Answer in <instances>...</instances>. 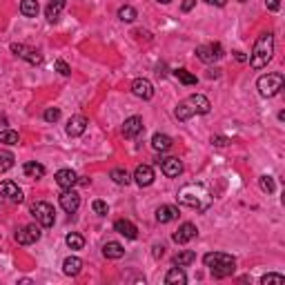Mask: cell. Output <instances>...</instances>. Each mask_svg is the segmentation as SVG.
<instances>
[{"instance_id": "cell-1", "label": "cell", "mask_w": 285, "mask_h": 285, "mask_svg": "<svg viewBox=\"0 0 285 285\" xmlns=\"http://www.w3.org/2000/svg\"><path fill=\"white\" fill-rule=\"evenodd\" d=\"M272 56H274V33L265 31L256 38L252 54H250V65H252V69H263L272 60Z\"/></svg>"}, {"instance_id": "cell-2", "label": "cell", "mask_w": 285, "mask_h": 285, "mask_svg": "<svg viewBox=\"0 0 285 285\" xmlns=\"http://www.w3.org/2000/svg\"><path fill=\"white\" fill-rule=\"evenodd\" d=\"M203 263L205 267H210L212 276L214 278H225V276H232L234 270H236V259L232 254H225V252H210L203 256Z\"/></svg>"}, {"instance_id": "cell-3", "label": "cell", "mask_w": 285, "mask_h": 285, "mask_svg": "<svg viewBox=\"0 0 285 285\" xmlns=\"http://www.w3.org/2000/svg\"><path fill=\"white\" fill-rule=\"evenodd\" d=\"M210 109H212V103L208 98L203 96V94H194V96H189L185 98L183 103H178V107H176V118L178 120H187V118H192V116H196V114H210Z\"/></svg>"}, {"instance_id": "cell-4", "label": "cell", "mask_w": 285, "mask_h": 285, "mask_svg": "<svg viewBox=\"0 0 285 285\" xmlns=\"http://www.w3.org/2000/svg\"><path fill=\"white\" fill-rule=\"evenodd\" d=\"M178 200L187 208H196V210H205L210 205L208 192H205L200 185H185L178 194Z\"/></svg>"}, {"instance_id": "cell-5", "label": "cell", "mask_w": 285, "mask_h": 285, "mask_svg": "<svg viewBox=\"0 0 285 285\" xmlns=\"http://www.w3.org/2000/svg\"><path fill=\"white\" fill-rule=\"evenodd\" d=\"M283 85H285V78H283V74H278V71H274V74H265V76H261L259 80H256L259 94L263 98L276 96V94L283 89Z\"/></svg>"}, {"instance_id": "cell-6", "label": "cell", "mask_w": 285, "mask_h": 285, "mask_svg": "<svg viewBox=\"0 0 285 285\" xmlns=\"http://www.w3.org/2000/svg\"><path fill=\"white\" fill-rule=\"evenodd\" d=\"M31 214L40 227H52L56 223V212H54L52 205L45 203V200H38V203L31 205Z\"/></svg>"}, {"instance_id": "cell-7", "label": "cell", "mask_w": 285, "mask_h": 285, "mask_svg": "<svg viewBox=\"0 0 285 285\" xmlns=\"http://www.w3.org/2000/svg\"><path fill=\"white\" fill-rule=\"evenodd\" d=\"M196 58L203 63H216L219 58H223V47L219 43H210V45H200L196 49Z\"/></svg>"}, {"instance_id": "cell-8", "label": "cell", "mask_w": 285, "mask_h": 285, "mask_svg": "<svg viewBox=\"0 0 285 285\" xmlns=\"http://www.w3.org/2000/svg\"><path fill=\"white\" fill-rule=\"evenodd\" d=\"M156 163L160 165V170H163V174L167 178H176L183 174V163L176 158V156H170V158H158Z\"/></svg>"}, {"instance_id": "cell-9", "label": "cell", "mask_w": 285, "mask_h": 285, "mask_svg": "<svg viewBox=\"0 0 285 285\" xmlns=\"http://www.w3.org/2000/svg\"><path fill=\"white\" fill-rule=\"evenodd\" d=\"M40 238V227L38 225H25L16 232V243L18 245H31Z\"/></svg>"}, {"instance_id": "cell-10", "label": "cell", "mask_w": 285, "mask_h": 285, "mask_svg": "<svg viewBox=\"0 0 285 285\" xmlns=\"http://www.w3.org/2000/svg\"><path fill=\"white\" fill-rule=\"evenodd\" d=\"M196 234H198V230H196L194 223H183V225L172 234V241L178 243V245H185V243L192 241V238H196Z\"/></svg>"}, {"instance_id": "cell-11", "label": "cell", "mask_w": 285, "mask_h": 285, "mask_svg": "<svg viewBox=\"0 0 285 285\" xmlns=\"http://www.w3.org/2000/svg\"><path fill=\"white\" fill-rule=\"evenodd\" d=\"M11 52H14L16 56H20V58H25L27 63H31V65H40L43 63V54L40 52H36V49H31V47H27V45H11Z\"/></svg>"}, {"instance_id": "cell-12", "label": "cell", "mask_w": 285, "mask_h": 285, "mask_svg": "<svg viewBox=\"0 0 285 285\" xmlns=\"http://www.w3.org/2000/svg\"><path fill=\"white\" fill-rule=\"evenodd\" d=\"M132 92H134V96H138L143 100L154 98V85L147 80V78H136V80L132 83Z\"/></svg>"}, {"instance_id": "cell-13", "label": "cell", "mask_w": 285, "mask_h": 285, "mask_svg": "<svg viewBox=\"0 0 285 285\" xmlns=\"http://www.w3.org/2000/svg\"><path fill=\"white\" fill-rule=\"evenodd\" d=\"M0 196L9 198L11 203H22V200H25L22 189L16 185V183H11V181H3V183H0Z\"/></svg>"}, {"instance_id": "cell-14", "label": "cell", "mask_w": 285, "mask_h": 285, "mask_svg": "<svg viewBox=\"0 0 285 285\" xmlns=\"http://www.w3.org/2000/svg\"><path fill=\"white\" fill-rule=\"evenodd\" d=\"M60 208H63L67 214H74V212L80 208V196L74 192V189H65L63 194H60Z\"/></svg>"}, {"instance_id": "cell-15", "label": "cell", "mask_w": 285, "mask_h": 285, "mask_svg": "<svg viewBox=\"0 0 285 285\" xmlns=\"http://www.w3.org/2000/svg\"><path fill=\"white\" fill-rule=\"evenodd\" d=\"M87 125H89V120L85 118V116H71L69 123H67V136H71V138L83 136L87 130Z\"/></svg>"}, {"instance_id": "cell-16", "label": "cell", "mask_w": 285, "mask_h": 285, "mask_svg": "<svg viewBox=\"0 0 285 285\" xmlns=\"http://www.w3.org/2000/svg\"><path fill=\"white\" fill-rule=\"evenodd\" d=\"M134 181L138 187H149L154 183V170L149 165H138L134 172Z\"/></svg>"}, {"instance_id": "cell-17", "label": "cell", "mask_w": 285, "mask_h": 285, "mask_svg": "<svg viewBox=\"0 0 285 285\" xmlns=\"http://www.w3.org/2000/svg\"><path fill=\"white\" fill-rule=\"evenodd\" d=\"M143 132V118L141 116H130L123 123V136L125 138H136Z\"/></svg>"}, {"instance_id": "cell-18", "label": "cell", "mask_w": 285, "mask_h": 285, "mask_svg": "<svg viewBox=\"0 0 285 285\" xmlns=\"http://www.w3.org/2000/svg\"><path fill=\"white\" fill-rule=\"evenodd\" d=\"M54 178H56V183H58L63 189H69V187H74L78 183V174L74 170H58Z\"/></svg>"}, {"instance_id": "cell-19", "label": "cell", "mask_w": 285, "mask_h": 285, "mask_svg": "<svg viewBox=\"0 0 285 285\" xmlns=\"http://www.w3.org/2000/svg\"><path fill=\"white\" fill-rule=\"evenodd\" d=\"M114 230L118 232V234H123L125 238H132V241L138 236L136 225H134L132 221H127V219H118V221H116V223H114Z\"/></svg>"}, {"instance_id": "cell-20", "label": "cell", "mask_w": 285, "mask_h": 285, "mask_svg": "<svg viewBox=\"0 0 285 285\" xmlns=\"http://www.w3.org/2000/svg\"><path fill=\"white\" fill-rule=\"evenodd\" d=\"M103 254H105V259L116 261V259H123V256H125V248H123L118 241H107L103 245Z\"/></svg>"}, {"instance_id": "cell-21", "label": "cell", "mask_w": 285, "mask_h": 285, "mask_svg": "<svg viewBox=\"0 0 285 285\" xmlns=\"http://www.w3.org/2000/svg\"><path fill=\"white\" fill-rule=\"evenodd\" d=\"M63 272L67 276H78L83 272V261L78 256H67L63 261Z\"/></svg>"}, {"instance_id": "cell-22", "label": "cell", "mask_w": 285, "mask_h": 285, "mask_svg": "<svg viewBox=\"0 0 285 285\" xmlns=\"http://www.w3.org/2000/svg\"><path fill=\"white\" fill-rule=\"evenodd\" d=\"M178 219V210L174 205H160L158 210H156V221L158 223H172Z\"/></svg>"}, {"instance_id": "cell-23", "label": "cell", "mask_w": 285, "mask_h": 285, "mask_svg": "<svg viewBox=\"0 0 285 285\" xmlns=\"http://www.w3.org/2000/svg\"><path fill=\"white\" fill-rule=\"evenodd\" d=\"M65 5H67V0H49L47 9H45V16H47V20H49V22H56V20H58V16L63 14Z\"/></svg>"}, {"instance_id": "cell-24", "label": "cell", "mask_w": 285, "mask_h": 285, "mask_svg": "<svg viewBox=\"0 0 285 285\" xmlns=\"http://www.w3.org/2000/svg\"><path fill=\"white\" fill-rule=\"evenodd\" d=\"M165 283L167 285H185L187 283V276H185V272H183V267H172L170 272L165 274Z\"/></svg>"}, {"instance_id": "cell-25", "label": "cell", "mask_w": 285, "mask_h": 285, "mask_svg": "<svg viewBox=\"0 0 285 285\" xmlns=\"http://www.w3.org/2000/svg\"><path fill=\"white\" fill-rule=\"evenodd\" d=\"M152 147L156 152H167L172 147V138L167 134H154L152 136Z\"/></svg>"}, {"instance_id": "cell-26", "label": "cell", "mask_w": 285, "mask_h": 285, "mask_svg": "<svg viewBox=\"0 0 285 285\" xmlns=\"http://www.w3.org/2000/svg\"><path fill=\"white\" fill-rule=\"evenodd\" d=\"M109 178L116 183V185H130V181H132L130 172L123 170V167H114V170L109 172Z\"/></svg>"}, {"instance_id": "cell-27", "label": "cell", "mask_w": 285, "mask_h": 285, "mask_svg": "<svg viewBox=\"0 0 285 285\" xmlns=\"http://www.w3.org/2000/svg\"><path fill=\"white\" fill-rule=\"evenodd\" d=\"M194 261H196V254H194L192 250H183V252H178V254L174 256V265H178V267L192 265Z\"/></svg>"}, {"instance_id": "cell-28", "label": "cell", "mask_w": 285, "mask_h": 285, "mask_svg": "<svg viewBox=\"0 0 285 285\" xmlns=\"http://www.w3.org/2000/svg\"><path fill=\"white\" fill-rule=\"evenodd\" d=\"M38 9H40V7H38L36 0H22V3H20V14L27 16V18H36Z\"/></svg>"}, {"instance_id": "cell-29", "label": "cell", "mask_w": 285, "mask_h": 285, "mask_svg": "<svg viewBox=\"0 0 285 285\" xmlns=\"http://www.w3.org/2000/svg\"><path fill=\"white\" fill-rule=\"evenodd\" d=\"M22 172H25L29 178H43L45 176V167L40 163H25Z\"/></svg>"}, {"instance_id": "cell-30", "label": "cell", "mask_w": 285, "mask_h": 285, "mask_svg": "<svg viewBox=\"0 0 285 285\" xmlns=\"http://www.w3.org/2000/svg\"><path fill=\"white\" fill-rule=\"evenodd\" d=\"M65 243H67V248H69V250H83V248H85V238H83L80 234H74V232L67 234Z\"/></svg>"}, {"instance_id": "cell-31", "label": "cell", "mask_w": 285, "mask_h": 285, "mask_svg": "<svg viewBox=\"0 0 285 285\" xmlns=\"http://www.w3.org/2000/svg\"><path fill=\"white\" fill-rule=\"evenodd\" d=\"M118 18L123 20V22H134L138 18V11L132 7V5H125V7H120L118 9Z\"/></svg>"}, {"instance_id": "cell-32", "label": "cell", "mask_w": 285, "mask_h": 285, "mask_svg": "<svg viewBox=\"0 0 285 285\" xmlns=\"http://www.w3.org/2000/svg\"><path fill=\"white\" fill-rule=\"evenodd\" d=\"M18 141H20L18 132H14V130H3L0 132V143L3 145H18Z\"/></svg>"}, {"instance_id": "cell-33", "label": "cell", "mask_w": 285, "mask_h": 285, "mask_svg": "<svg viewBox=\"0 0 285 285\" xmlns=\"http://www.w3.org/2000/svg\"><path fill=\"white\" fill-rule=\"evenodd\" d=\"M174 76L183 83V85H196V76L189 74L187 69H176V71H174Z\"/></svg>"}, {"instance_id": "cell-34", "label": "cell", "mask_w": 285, "mask_h": 285, "mask_svg": "<svg viewBox=\"0 0 285 285\" xmlns=\"http://www.w3.org/2000/svg\"><path fill=\"white\" fill-rule=\"evenodd\" d=\"M14 154L11 152H0V172H7L14 167Z\"/></svg>"}, {"instance_id": "cell-35", "label": "cell", "mask_w": 285, "mask_h": 285, "mask_svg": "<svg viewBox=\"0 0 285 285\" xmlns=\"http://www.w3.org/2000/svg\"><path fill=\"white\" fill-rule=\"evenodd\" d=\"M259 187L263 189V192H267V194H272L276 189V185H274V178L272 176H267V174H263L259 178Z\"/></svg>"}, {"instance_id": "cell-36", "label": "cell", "mask_w": 285, "mask_h": 285, "mask_svg": "<svg viewBox=\"0 0 285 285\" xmlns=\"http://www.w3.org/2000/svg\"><path fill=\"white\" fill-rule=\"evenodd\" d=\"M263 285H285V276L283 274H265L261 278Z\"/></svg>"}, {"instance_id": "cell-37", "label": "cell", "mask_w": 285, "mask_h": 285, "mask_svg": "<svg viewBox=\"0 0 285 285\" xmlns=\"http://www.w3.org/2000/svg\"><path fill=\"white\" fill-rule=\"evenodd\" d=\"M43 118L47 120V123H56V120L60 118V109H58V107H49V109L43 114Z\"/></svg>"}, {"instance_id": "cell-38", "label": "cell", "mask_w": 285, "mask_h": 285, "mask_svg": "<svg viewBox=\"0 0 285 285\" xmlns=\"http://www.w3.org/2000/svg\"><path fill=\"white\" fill-rule=\"evenodd\" d=\"M92 210L96 212L98 216H105V214L109 212V208H107V203H105V200H94V203H92Z\"/></svg>"}, {"instance_id": "cell-39", "label": "cell", "mask_w": 285, "mask_h": 285, "mask_svg": "<svg viewBox=\"0 0 285 285\" xmlns=\"http://www.w3.org/2000/svg\"><path fill=\"white\" fill-rule=\"evenodd\" d=\"M56 71L58 74H63V76H69L71 74V67L65 63V60H56Z\"/></svg>"}, {"instance_id": "cell-40", "label": "cell", "mask_w": 285, "mask_h": 285, "mask_svg": "<svg viewBox=\"0 0 285 285\" xmlns=\"http://www.w3.org/2000/svg\"><path fill=\"white\" fill-rule=\"evenodd\" d=\"M212 143H214L216 147H225V145H230L232 141L230 138H225V136H212Z\"/></svg>"}, {"instance_id": "cell-41", "label": "cell", "mask_w": 285, "mask_h": 285, "mask_svg": "<svg viewBox=\"0 0 285 285\" xmlns=\"http://www.w3.org/2000/svg\"><path fill=\"white\" fill-rule=\"evenodd\" d=\"M265 7L270 11H278V7H281V3L278 0H265Z\"/></svg>"}, {"instance_id": "cell-42", "label": "cell", "mask_w": 285, "mask_h": 285, "mask_svg": "<svg viewBox=\"0 0 285 285\" xmlns=\"http://www.w3.org/2000/svg\"><path fill=\"white\" fill-rule=\"evenodd\" d=\"M194 5H196V0H183L181 9H183V11H192V9H194Z\"/></svg>"}, {"instance_id": "cell-43", "label": "cell", "mask_w": 285, "mask_h": 285, "mask_svg": "<svg viewBox=\"0 0 285 285\" xmlns=\"http://www.w3.org/2000/svg\"><path fill=\"white\" fill-rule=\"evenodd\" d=\"M165 254V248L163 245H154V259H160Z\"/></svg>"}, {"instance_id": "cell-44", "label": "cell", "mask_w": 285, "mask_h": 285, "mask_svg": "<svg viewBox=\"0 0 285 285\" xmlns=\"http://www.w3.org/2000/svg\"><path fill=\"white\" fill-rule=\"evenodd\" d=\"M208 5H216V7H225L227 5V0H205Z\"/></svg>"}, {"instance_id": "cell-45", "label": "cell", "mask_w": 285, "mask_h": 285, "mask_svg": "<svg viewBox=\"0 0 285 285\" xmlns=\"http://www.w3.org/2000/svg\"><path fill=\"white\" fill-rule=\"evenodd\" d=\"M234 58H236L238 63H245V60H248V58H245V54H243V52H234Z\"/></svg>"}, {"instance_id": "cell-46", "label": "cell", "mask_w": 285, "mask_h": 285, "mask_svg": "<svg viewBox=\"0 0 285 285\" xmlns=\"http://www.w3.org/2000/svg\"><path fill=\"white\" fill-rule=\"evenodd\" d=\"M208 76H210V78H219V76H221V69H210Z\"/></svg>"}, {"instance_id": "cell-47", "label": "cell", "mask_w": 285, "mask_h": 285, "mask_svg": "<svg viewBox=\"0 0 285 285\" xmlns=\"http://www.w3.org/2000/svg\"><path fill=\"white\" fill-rule=\"evenodd\" d=\"M158 3H163V5H170V3H172V0H158Z\"/></svg>"}, {"instance_id": "cell-48", "label": "cell", "mask_w": 285, "mask_h": 285, "mask_svg": "<svg viewBox=\"0 0 285 285\" xmlns=\"http://www.w3.org/2000/svg\"><path fill=\"white\" fill-rule=\"evenodd\" d=\"M241 3H245V0H241Z\"/></svg>"}]
</instances>
